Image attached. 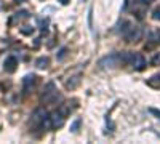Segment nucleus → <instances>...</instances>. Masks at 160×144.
Wrapping results in <instances>:
<instances>
[{"label":"nucleus","instance_id":"obj_1","mask_svg":"<svg viewBox=\"0 0 160 144\" xmlns=\"http://www.w3.org/2000/svg\"><path fill=\"white\" fill-rule=\"evenodd\" d=\"M122 34H123V37L127 38L128 42H136V40H139L141 35H142L141 27H138V26L131 24V22H127V27L122 29Z\"/></svg>","mask_w":160,"mask_h":144},{"label":"nucleus","instance_id":"obj_2","mask_svg":"<svg viewBox=\"0 0 160 144\" xmlns=\"http://www.w3.org/2000/svg\"><path fill=\"white\" fill-rule=\"evenodd\" d=\"M56 98H59V95H58V91H56V88H55V83H53V82L47 83V85H45V88H43L42 101L50 104V102H55V101H56Z\"/></svg>","mask_w":160,"mask_h":144},{"label":"nucleus","instance_id":"obj_3","mask_svg":"<svg viewBox=\"0 0 160 144\" xmlns=\"http://www.w3.org/2000/svg\"><path fill=\"white\" fill-rule=\"evenodd\" d=\"M66 114H68V109H66V107H61L59 111H55V112H53V114L50 115V125H51V128L61 127V125L64 123Z\"/></svg>","mask_w":160,"mask_h":144},{"label":"nucleus","instance_id":"obj_4","mask_svg":"<svg viewBox=\"0 0 160 144\" xmlns=\"http://www.w3.org/2000/svg\"><path fill=\"white\" fill-rule=\"evenodd\" d=\"M128 64H130V66H133L135 69H138V71H142L146 67V59L142 58V55L130 51V55H128Z\"/></svg>","mask_w":160,"mask_h":144},{"label":"nucleus","instance_id":"obj_5","mask_svg":"<svg viewBox=\"0 0 160 144\" xmlns=\"http://www.w3.org/2000/svg\"><path fill=\"white\" fill-rule=\"evenodd\" d=\"M37 82V75L34 74H29V75H26L22 78V87H24V93H28V90H31Z\"/></svg>","mask_w":160,"mask_h":144},{"label":"nucleus","instance_id":"obj_6","mask_svg":"<svg viewBox=\"0 0 160 144\" xmlns=\"http://www.w3.org/2000/svg\"><path fill=\"white\" fill-rule=\"evenodd\" d=\"M16 66H18V59L15 58V56H10V58H7V61H5V71L7 72H15L16 71Z\"/></svg>","mask_w":160,"mask_h":144},{"label":"nucleus","instance_id":"obj_7","mask_svg":"<svg viewBox=\"0 0 160 144\" xmlns=\"http://www.w3.org/2000/svg\"><path fill=\"white\" fill-rule=\"evenodd\" d=\"M35 66H37L38 69H47V67L50 66V58H48V56H42V58H38V59L35 61Z\"/></svg>","mask_w":160,"mask_h":144},{"label":"nucleus","instance_id":"obj_8","mask_svg":"<svg viewBox=\"0 0 160 144\" xmlns=\"http://www.w3.org/2000/svg\"><path fill=\"white\" fill-rule=\"evenodd\" d=\"M148 83H149L151 87H158V85H160V74H158V75H154L152 78H149Z\"/></svg>","mask_w":160,"mask_h":144},{"label":"nucleus","instance_id":"obj_9","mask_svg":"<svg viewBox=\"0 0 160 144\" xmlns=\"http://www.w3.org/2000/svg\"><path fill=\"white\" fill-rule=\"evenodd\" d=\"M80 123H82V120H80V119H75V120L72 122V125H71V132H72V133H77V132H78Z\"/></svg>","mask_w":160,"mask_h":144},{"label":"nucleus","instance_id":"obj_10","mask_svg":"<svg viewBox=\"0 0 160 144\" xmlns=\"http://www.w3.org/2000/svg\"><path fill=\"white\" fill-rule=\"evenodd\" d=\"M78 83H80V77H74V80L72 82H68V83H66V87H68V88H75Z\"/></svg>","mask_w":160,"mask_h":144},{"label":"nucleus","instance_id":"obj_11","mask_svg":"<svg viewBox=\"0 0 160 144\" xmlns=\"http://www.w3.org/2000/svg\"><path fill=\"white\" fill-rule=\"evenodd\" d=\"M66 55H68V48L62 47V48L59 50V53H58V61H62V59L66 58Z\"/></svg>","mask_w":160,"mask_h":144},{"label":"nucleus","instance_id":"obj_12","mask_svg":"<svg viewBox=\"0 0 160 144\" xmlns=\"http://www.w3.org/2000/svg\"><path fill=\"white\" fill-rule=\"evenodd\" d=\"M32 27H31V26H24V27L21 29V34H24V35H29V34H32Z\"/></svg>","mask_w":160,"mask_h":144},{"label":"nucleus","instance_id":"obj_13","mask_svg":"<svg viewBox=\"0 0 160 144\" xmlns=\"http://www.w3.org/2000/svg\"><path fill=\"white\" fill-rule=\"evenodd\" d=\"M152 18H154V19H160V8L154 10V15H152Z\"/></svg>","mask_w":160,"mask_h":144},{"label":"nucleus","instance_id":"obj_14","mask_svg":"<svg viewBox=\"0 0 160 144\" xmlns=\"http://www.w3.org/2000/svg\"><path fill=\"white\" fill-rule=\"evenodd\" d=\"M149 111H151V114H154V115H157V117H158V119H160V111H158V109H154V107H152V109H149Z\"/></svg>","mask_w":160,"mask_h":144},{"label":"nucleus","instance_id":"obj_15","mask_svg":"<svg viewBox=\"0 0 160 144\" xmlns=\"http://www.w3.org/2000/svg\"><path fill=\"white\" fill-rule=\"evenodd\" d=\"M158 62H160V55H157V56L152 59V64H158Z\"/></svg>","mask_w":160,"mask_h":144},{"label":"nucleus","instance_id":"obj_16","mask_svg":"<svg viewBox=\"0 0 160 144\" xmlns=\"http://www.w3.org/2000/svg\"><path fill=\"white\" fill-rule=\"evenodd\" d=\"M139 2H141L142 5H149V2H151V0H139Z\"/></svg>","mask_w":160,"mask_h":144},{"label":"nucleus","instance_id":"obj_17","mask_svg":"<svg viewBox=\"0 0 160 144\" xmlns=\"http://www.w3.org/2000/svg\"><path fill=\"white\" fill-rule=\"evenodd\" d=\"M61 3H64V5H66V3H69V0H61Z\"/></svg>","mask_w":160,"mask_h":144},{"label":"nucleus","instance_id":"obj_18","mask_svg":"<svg viewBox=\"0 0 160 144\" xmlns=\"http://www.w3.org/2000/svg\"><path fill=\"white\" fill-rule=\"evenodd\" d=\"M157 35H158V42H160V32H157Z\"/></svg>","mask_w":160,"mask_h":144},{"label":"nucleus","instance_id":"obj_19","mask_svg":"<svg viewBox=\"0 0 160 144\" xmlns=\"http://www.w3.org/2000/svg\"><path fill=\"white\" fill-rule=\"evenodd\" d=\"M16 2H19V0H16Z\"/></svg>","mask_w":160,"mask_h":144}]
</instances>
